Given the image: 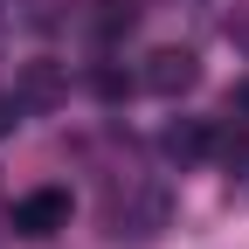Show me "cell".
Segmentation results:
<instances>
[{"mask_svg":"<svg viewBox=\"0 0 249 249\" xmlns=\"http://www.w3.org/2000/svg\"><path fill=\"white\" fill-rule=\"evenodd\" d=\"M139 83L152 90V97H187V90L201 83V55H194V49H152Z\"/></svg>","mask_w":249,"mask_h":249,"instance_id":"cell-1","label":"cell"},{"mask_svg":"<svg viewBox=\"0 0 249 249\" xmlns=\"http://www.w3.org/2000/svg\"><path fill=\"white\" fill-rule=\"evenodd\" d=\"M14 229H21L28 242L70 229V194H62V187H35V194H21V201H14Z\"/></svg>","mask_w":249,"mask_h":249,"instance_id":"cell-2","label":"cell"},{"mask_svg":"<svg viewBox=\"0 0 249 249\" xmlns=\"http://www.w3.org/2000/svg\"><path fill=\"white\" fill-rule=\"evenodd\" d=\"M14 97H21V111H28V104H35V111L62 104V70H55V62H28V76H21Z\"/></svg>","mask_w":249,"mask_h":249,"instance_id":"cell-3","label":"cell"},{"mask_svg":"<svg viewBox=\"0 0 249 249\" xmlns=\"http://www.w3.org/2000/svg\"><path fill=\"white\" fill-rule=\"evenodd\" d=\"M208 152H214L229 173H249V124H229V132H214V139H208Z\"/></svg>","mask_w":249,"mask_h":249,"instance_id":"cell-4","label":"cell"},{"mask_svg":"<svg viewBox=\"0 0 249 249\" xmlns=\"http://www.w3.org/2000/svg\"><path fill=\"white\" fill-rule=\"evenodd\" d=\"M208 124H194V118H187V124H173V132H166V152H173V160H208Z\"/></svg>","mask_w":249,"mask_h":249,"instance_id":"cell-5","label":"cell"},{"mask_svg":"<svg viewBox=\"0 0 249 249\" xmlns=\"http://www.w3.org/2000/svg\"><path fill=\"white\" fill-rule=\"evenodd\" d=\"M90 90H97L104 104H118V97H132V76H124L118 62H97V70H90Z\"/></svg>","mask_w":249,"mask_h":249,"instance_id":"cell-6","label":"cell"},{"mask_svg":"<svg viewBox=\"0 0 249 249\" xmlns=\"http://www.w3.org/2000/svg\"><path fill=\"white\" fill-rule=\"evenodd\" d=\"M97 7H104V14H97V35H104V42H111V35H124V28L139 21V14H132V0H97Z\"/></svg>","mask_w":249,"mask_h":249,"instance_id":"cell-7","label":"cell"},{"mask_svg":"<svg viewBox=\"0 0 249 249\" xmlns=\"http://www.w3.org/2000/svg\"><path fill=\"white\" fill-rule=\"evenodd\" d=\"M14 124H21V97H7V90H0V139L14 132Z\"/></svg>","mask_w":249,"mask_h":249,"instance_id":"cell-8","label":"cell"},{"mask_svg":"<svg viewBox=\"0 0 249 249\" xmlns=\"http://www.w3.org/2000/svg\"><path fill=\"white\" fill-rule=\"evenodd\" d=\"M229 104H235V111H249V83H235V97H229Z\"/></svg>","mask_w":249,"mask_h":249,"instance_id":"cell-9","label":"cell"}]
</instances>
